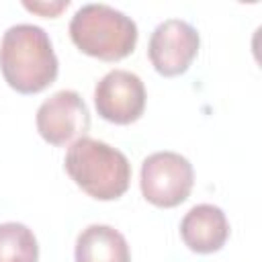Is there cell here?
I'll return each mask as SVG.
<instances>
[{"mask_svg": "<svg viewBox=\"0 0 262 262\" xmlns=\"http://www.w3.org/2000/svg\"><path fill=\"white\" fill-rule=\"evenodd\" d=\"M70 37L86 55L117 61L127 57L137 43V25L125 12L102 4H82L70 20Z\"/></svg>", "mask_w": 262, "mask_h": 262, "instance_id": "3", "label": "cell"}, {"mask_svg": "<svg viewBox=\"0 0 262 262\" xmlns=\"http://www.w3.org/2000/svg\"><path fill=\"white\" fill-rule=\"evenodd\" d=\"M0 262H39V244L27 225L0 223Z\"/></svg>", "mask_w": 262, "mask_h": 262, "instance_id": "10", "label": "cell"}, {"mask_svg": "<svg viewBox=\"0 0 262 262\" xmlns=\"http://www.w3.org/2000/svg\"><path fill=\"white\" fill-rule=\"evenodd\" d=\"M192 164L176 151H156L141 164V194L156 207L170 209L184 203L192 190Z\"/></svg>", "mask_w": 262, "mask_h": 262, "instance_id": "4", "label": "cell"}, {"mask_svg": "<svg viewBox=\"0 0 262 262\" xmlns=\"http://www.w3.org/2000/svg\"><path fill=\"white\" fill-rule=\"evenodd\" d=\"M70 178L92 199L113 201L127 192L131 182V164L127 156L92 137L76 139L63 160Z\"/></svg>", "mask_w": 262, "mask_h": 262, "instance_id": "2", "label": "cell"}, {"mask_svg": "<svg viewBox=\"0 0 262 262\" xmlns=\"http://www.w3.org/2000/svg\"><path fill=\"white\" fill-rule=\"evenodd\" d=\"M182 242L196 254H213L221 250L229 237L225 213L209 203L194 205L180 221Z\"/></svg>", "mask_w": 262, "mask_h": 262, "instance_id": "8", "label": "cell"}, {"mask_svg": "<svg viewBox=\"0 0 262 262\" xmlns=\"http://www.w3.org/2000/svg\"><path fill=\"white\" fill-rule=\"evenodd\" d=\"M0 70L8 86L20 94L45 90L59 70L45 29L31 23L8 27L0 41Z\"/></svg>", "mask_w": 262, "mask_h": 262, "instance_id": "1", "label": "cell"}, {"mask_svg": "<svg viewBox=\"0 0 262 262\" xmlns=\"http://www.w3.org/2000/svg\"><path fill=\"white\" fill-rule=\"evenodd\" d=\"M68 0H59V2H25V8L33 10V12H39L43 16H55L59 14L63 8H68Z\"/></svg>", "mask_w": 262, "mask_h": 262, "instance_id": "11", "label": "cell"}, {"mask_svg": "<svg viewBox=\"0 0 262 262\" xmlns=\"http://www.w3.org/2000/svg\"><path fill=\"white\" fill-rule=\"evenodd\" d=\"M37 131L51 145H66L86 135L90 113L76 90H57L37 108Z\"/></svg>", "mask_w": 262, "mask_h": 262, "instance_id": "5", "label": "cell"}, {"mask_svg": "<svg viewBox=\"0 0 262 262\" xmlns=\"http://www.w3.org/2000/svg\"><path fill=\"white\" fill-rule=\"evenodd\" d=\"M94 104L104 121L129 125L145 111V86L129 70H111L96 82Z\"/></svg>", "mask_w": 262, "mask_h": 262, "instance_id": "7", "label": "cell"}, {"mask_svg": "<svg viewBox=\"0 0 262 262\" xmlns=\"http://www.w3.org/2000/svg\"><path fill=\"white\" fill-rule=\"evenodd\" d=\"M201 37L196 29L182 18L162 20L149 37L147 55L162 76H178L188 70L199 53Z\"/></svg>", "mask_w": 262, "mask_h": 262, "instance_id": "6", "label": "cell"}, {"mask_svg": "<svg viewBox=\"0 0 262 262\" xmlns=\"http://www.w3.org/2000/svg\"><path fill=\"white\" fill-rule=\"evenodd\" d=\"M76 262H131L125 235L111 225H88L80 231L74 250Z\"/></svg>", "mask_w": 262, "mask_h": 262, "instance_id": "9", "label": "cell"}]
</instances>
